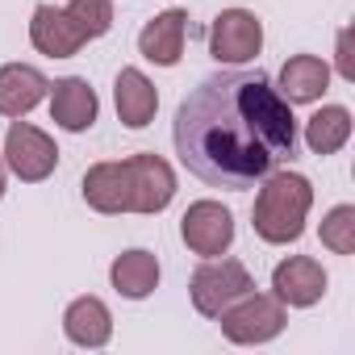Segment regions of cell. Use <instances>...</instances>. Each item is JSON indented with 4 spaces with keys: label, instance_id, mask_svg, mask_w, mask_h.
<instances>
[{
    "label": "cell",
    "instance_id": "obj_1",
    "mask_svg": "<svg viewBox=\"0 0 355 355\" xmlns=\"http://www.w3.org/2000/svg\"><path fill=\"white\" fill-rule=\"evenodd\" d=\"M175 155L209 189L247 193L297 155L293 105L259 67L205 76L175 109Z\"/></svg>",
    "mask_w": 355,
    "mask_h": 355
},
{
    "label": "cell",
    "instance_id": "obj_2",
    "mask_svg": "<svg viewBox=\"0 0 355 355\" xmlns=\"http://www.w3.org/2000/svg\"><path fill=\"white\" fill-rule=\"evenodd\" d=\"M259 197H255V209H251V226L263 243L272 247H288L305 234V218H309V205H313V184L305 180L301 171H288V167H276L259 180Z\"/></svg>",
    "mask_w": 355,
    "mask_h": 355
},
{
    "label": "cell",
    "instance_id": "obj_3",
    "mask_svg": "<svg viewBox=\"0 0 355 355\" xmlns=\"http://www.w3.org/2000/svg\"><path fill=\"white\" fill-rule=\"evenodd\" d=\"M284 322H288V313H284V305L272 297V293H243L239 301H230L222 313H218V326H222V334L230 338V343H239V347H263V343H272L280 330H284Z\"/></svg>",
    "mask_w": 355,
    "mask_h": 355
},
{
    "label": "cell",
    "instance_id": "obj_4",
    "mask_svg": "<svg viewBox=\"0 0 355 355\" xmlns=\"http://www.w3.org/2000/svg\"><path fill=\"white\" fill-rule=\"evenodd\" d=\"M251 288H255L251 272H247L239 259H226V255L205 259V263L193 272V280H189V297H193V309H197L201 318H218L230 301H239V297L251 293Z\"/></svg>",
    "mask_w": 355,
    "mask_h": 355
},
{
    "label": "cell",
    "instance_id": "obj_5",
    "mask_svg": "<svg viewBox=\"0 0 355 355\" xmlns=\"http://www.w3.org/2000/svg\"><path fill=\"white\" fill-rule=\"evenodd\" d=\"M5 167L17 175L21 184H42L46 175H55L59 167V146L46 130L13 117L9 134H5Z\"/></svg>",
    "mask_w": 355,
    "mask_h": 355
},
{
    "label": "cell",
    "instance_id": "obj_6",
    "mask_svg": "<svg viewBox=\"0 0 355 355\" xmlns=\"http://www.w3.org/2000/svg\"><path fill=\"white\" fill-rule=\"evenodd\" d=\"M263 51V26L251 9H222L209 26V55L226 67L251 63Z\"/></svg>",
    "mask_w": 355,
    "mask_h": 355
},
{
    "label": "cell",
    "instance_id": "obj_7",
    "mask_svg": "<svg viewBox=\"0 0 355 355\" xmlns=\"http://www.w3.org/2000/svg\"><path fill=\"white\" fill-rule=\"evenodd\" d=\"M180 239L201 259L226 255L230 243H234V214L222 201H193L180 218Z\"/></svg>",
    "mask_w": 355,
    "mask_h": 355
},
{
    "label": "cell",
    "instance_id": "obj_8",
    "mask_svg": "<svg viewBox=\"0 0 355 355\" xmlns=\"http://www.w3.org/2000/svg\"><path fill=\"white\" fill-rule=\"evenodd\" d=\"M272 297L288 309H309L326 297V268L313 255H288L272 272Z\"/></svg>",
    "mask_w": 355,
    "mask_h": 355
},
{
    "label": "cell",
    "instance_id": "obj_9",
    "mask_svg": "<svg viewBox=\"0 0 355 355\" xmlns=\"http://www.w3.org/2000/svg\"><path fill=\"white\" fill-rule=\"evenodd\" d=\"M130 189H134V214H163L175 197V171L167 159H159L155 150L130 155Z\"/></svg>",
    "mask_w": 355,
    "mask_h": 355
},
{
    "label": "cell",
    "instance_id": "obj_10",
    "mask_svg": "<svg viewBox=\"0 0 355 355\" xmlns=\"http://www.w3.org/2000/svg\"><path fill=\"white\" fill-rule=\"evenodd\" d=\"M80 189H84L88 209H96V214H109V218L134 214V189H130V167H125V159L92 163L84 171V184Z\"/></svg>",
    "mask_w": 355,
    "mask_h": 355
},
{
    "label": "cell",
    "instance_id": "obj_11",
    "mask_svg": "<svg viewBox=\"0 0 355 355\" xmlns=\"http://www.w3.org/2000/svg\"><path fill=\"white\" fill-rule=\"evenodd\" d=\"M30 42L46 59H71V55H80L88 46V38L71 21V13L59 9V5H38L34 9V17H30Z\"/></svg>",
    "mask_w": 355,
    "mask_h": 355
},
{
    "label": "cell",
    "instance_id": "obj_12",
    "mask_svg": "<svg viewBox=\"0 0 355 355\" xmlns=\"http://www.w3.org/2000/svg\"><path fill=\"white\" fill-rule=\"evenodd\" d=\"M46 96H51V121H55L59 130H67V134L92 130V121H96V113H101V101H96V92H92L88 80L63 76V80L51 84Z\"/></svg>",
    "mask_w": 355,
    "mask_h": 355
},
{
    "label": "cell",
    "instance_id": "obj_13",
    "mask_svg": "<svg viewBox=\"0 0 355 355\" xmlns=\"http://www.w3.org/2000/svg\"><path fill=\"white\" fill-rule=\"evenodd\" d=\"M184 34H189V17L180 9H167V13H159V17H150L142 26L138 51L155 67H175L184 59Z\"/></svg>",
    "mask_w": 355,
    "mask_h": 355
},
{
    "label": "cell",
    "instance_id": "obj_14",
    "mask_svg": "<svg viewBox=\"0 0 355 355\" xmlns=\"http://www.w3.org/2000/svg\"><path fill=\"white\" fill-rule=\"evenodd\" d=\"M51 92V80L30 63H5L0 67V117H26L34 113Z\"/></svg>",
    "mask_w": 355,
    "mask_h": 355
},
{
    "label": "cell",
    "instance_id": "obj_15",
    "mask_svg": "<svg viewBox=\"0 0 355 355\" xmlns=\"http://www.w3.org/2000/svg\"><path fill=\"white\" fill-rule=\"evenodd\" d=\"M113 105H117V117H121L130 130H146V125L155 121L159 92H155V84H150L138 67H121V71H117V84H113Z\"/></svg>",
    "mask_w": 355,
    "mask_h": 355
},
{
    "label": "cell",
    "instance_id": "obj_16",
    "mask_svg": "<svg viewBox=\"0 0 355 355\" xmlns=\"http://www.w3.org/2000/svg\"><path fill=\"white\" fill-rule=\"evenodd\" d=\"M63 334L76 343V347H105L113 338V313L101 297H76L67 309H63Z\"/></svg>",
    "mask_w": 355,
    "mask_h": 355
},
{
    "label": "cell",
    "instance_id": "obj_17",
    "mask_svg": "<svg viewBox=\"0 0 355 355\" xmlns=\"http://www.w3.org/2000/svg\"><path fill=\"white\" fill-rule=\"evenodd\" d=\"M330 88V63L318 59V55H293L284 67H280V96L288 105H313L322 101V92Z\"/></svg>",
    "mask_w": 355,
    "mask_h": 355
},
{
    "label": "cell",
    "instance_id": "obj_18",
    "mask_svg": "<svg viewBox=\"0 0 355 355\" xmlns=\"http://www.w3.org/2000/svg\"><path fill=\"white\" fill-rule=\"evenodd\" d=\"M109 280L113 288L125 297V301H146L155 288H159V259L142 247L134 251H121L113 263H109Z\"/></svg>",
    "mask_w": 355,
    "mask_h": 355
},
{
    "label": "cell",
    "instance_id": "obj_19",
    "mask_svg": "<svg viewBox=\"0 0 355 355\" xmlns=\"http://www.w3.org/2000/svg\"><path fill=\"white\" fill-rule=\"evenodd\" d=\"M347 138H351V109L343 105H322L305 121V146L313 155H334L347 146Z\"/></svg>",
    "mask_w": 355,
    "mask_h": 355
},
{
    "label": "cell",
    "instance_id": "obj_20",
    "mask_svg": "<svg viewBox=\"0 0 355 355\" xmlns=\"http://www.w3.org/2000/svg\"><path fill=\"white\" fill-rule=\"evenodd\" d=\"M322 247H330L334 255L355 251V205H334L322 218Z\"/></svg>",
    "mask_w": 355,
    "mask_h": 355
},
{
    "label": "cell",
    "instance_id": "obj_21",
    "mask_svg": "<svg viewBox=\"0 0 355 355\" xmlns=\"http://www.w3.org/2000/svg\"><path fill=\"white\" fill-rule=\"evenodd\" d=\"M71 21L80 26V34L92 42V38H105L113 30V0H71L67 5Z\"/></svg>",
    "mask_w": 355,
    "mask_h": 355
},
{
    "label": "cell",
    "instance_id": "obj_22",
    "mask_svg": "<svg viewBox=\"0 0 355 355\" xmlns=\"http://www.w3.org/2000/svg\"><path fill=\"white\" fill-rule=\"evenodd\" d=\"M347 42H351V30H338V76H343V80H355V67H351V51H347Z\"/></svg>",
    "mask_w": 355,
    "mask_h": 355
},
{
    "label": "cell",
    "instance_id": "obj_23",
    "mask_svg": "<svg viewBox=\"0 0 355 355\" xmlns=\"http://www.w3.org/2000/svg\"><path fill=\"white\" fill-rule=\"evenodd\" d=\"M5 184H9V167H5V159H0V197H5Z\"/></svg>",
    "mask_w": 355,
    "mask_h": 355
}]
</instances>
